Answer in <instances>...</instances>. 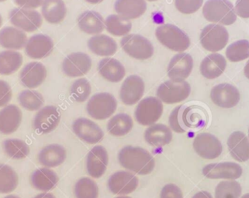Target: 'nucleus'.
I'll return each instance as SVG.
<instances>
[{"label":"nucleus","instance_id":"1","mask_svg":"<svg viewBox=\"0 0 249 198\" xmlns=\"http://www.w3.org/2000/svg\"><path fill=\"white\" fill-rule=\"evenodd\" d=\"M118 160L124 168L139 175H148L156 166L152 155L142 147H124L118 154Z\"/></svg>","mask_w":249,"mask_h":198},{"label":"nucleus","instance_id":"2","mask_svg":"<svg viewBox=\"0 0 249 198\" xmlns=\"http://www.w3.org/2000/svg\"><path fill=\"white\" fill-rule=\"evenodd\" d=\"M203 14L207 21L225 26L233 24L237 19L234 6L228 0H208L203 6Z\"/></svg>","mask_w":249,"mask_h":198},{"label":"nucleus","instance_id":"3","mask_svg":"<svg viewBox=\"0 0 249 198\" xmlns=\"http://www.w3.org/2000/svg\"><path fill=\"white\" fill-rule=\"evenodd\" d=\"M156 37L162 45L176 52H183L190 45V37L184 31L173 24L159 26L156 31Z\"/></svg>","mask_w":249,"mask_h":198},{"label":"nucleus","instance_id":"4","mask_svg":"<svg viewBox=\"0 0 249 198\" xmlns=\"http://www.w3.org/2000/svg\"><path fill=\"white\" fill-rule=\"evenodd\" d=\"M117 108V101L111 94L101 92L94 95L87 103L89 116L96 120H105L113 116Z\"/></svg>","mask_w":249,"mask_h":198},{"label":"nucleus","instance_id":"5","mask_svg":"<svg viewBox=\"0 0 249 198\" xmlns=\"http://www.w3.org/2000/svg\"><path fill=\"white\" fill-rule=\"evenodd\" d=\"M124 51L134 59L147 60L152 57L154 47L150 40L138 34H129L121 40Z\"/></svg>","mask_w":249,"mask_h":198},{"label":"nucleus","instance_id":"6","mask_svg":"<svg viewBox=\"0 0 249 198\" xmlns=\"http://www.w3.org/2000/svg\"><path fill=\"white\" fill-rule=\"evenodd\" d=\"M200 44L208 51H220L226 46L229 34L225 27L219 24L207 25L200 33Z\"/></svg>","mask_w":249,"mask_h":198},{"label":"nucleus","instance_id":"7","mask_svg":"<svg viewBox=\"0 0 249 198\" xmlns=\"http://www.w3.org/2000/svg\"><path fill=\"white\" fill-rule=\"evenodd\" d=\"M190 92L191 87L187 82H176L170 80L159 86L157 96L161 102L173 105L186 100L190 96Z\"/></svg>","mask_w":249,"mask_h":198},{"label":"nucleus","instance_id":"8","mask_svg":"<svg viewBox=\"0 0 249 198\" xmlns=\"http://www.w3.org/2000/svg\"><path fill=\"white\" fill-rule=\"evenodd\" d=\"M163 113V105L158 98H146L137 106L134 116L142 126H152L159 121Z\"/></svg>","mask_w":249,"mask_h":198},{"label":"nucleus","instance_id":"9","mask_svg":"<svg viewBox=\"0 0 249 198\" xmlns=\"http://www.w3.org/2000/svg\"><path fill=\"white\" fill-rule=\"evenodd\" d=\"M9 17L10 23L16 28L24 32H34L40 28L43 23L42 16L39 12L23 8H15L12 10Z\"/></svg>","mask_w":249,"mask_h":198},{"label":"nucleus","instance_id":"10","mask_svg":"<svg viewBox=\"0 0 249 198\" xmlns=\"http://www.w3.org/2000/svg\"><path fill=\"white\" fill-rule=\"evenodd\" d=\"M193 146L196 152L206 160L217 158L223 150L220 140L211 133H199L196 135Z\"/></svg>","mask_w":249,"mask_h":198},{"label":"nucleus","instance_id":"11","mask_svg":"<svg viewBox=\"0 0 249 198\" xmlns=\"http://www.w3.org/2000/svg\"><path fill=\"white\" fill-rule=\"evenodd\" d=\"M92 67V60L87 53L77 52L65 57L62 63V71L69 78L84 76Z\"/></svg>","mask_w":249,"mask_h":198},{"label":"nucleus","instance_id":"12","mask_svg":"<svg viewBox=\"0 0 249 198\" xmlns=\"http://www.w3.org/2000/svg\"><path fill=\"white\" fill-rule=\"evenodd\" d=\"M61 120V113L57 107L48 105L38 111L34 118V127L36 132L49 133L54 131Z\"/></svg>","mask_w":249,"mask_h":198},{"label":"nucleus","instance_id":"13","mask_svg":"<svg viewBox=\"0 0 249 198\" xmlns=\"http://www.w3.org/2000/svg\"><path fill=\"white\" fill-rule=\"evenodd\" d=\"M242 166L233 162L208 164L203 169V174L209 179L237 180L242 175Z\"/></svg>","mask_w":249,"mask_h":198},{"label":"nucleus","instance_id":"14","mask_svg":"<svg viewBox=\"0 0 249 198\" xmlns=\"http://www.w3.org/2000/svg\"><path fill=\"white\" fill-rule=\"evenodd\" d=\"M138 177L127 171L116 172L110 176L108 181L109 191L113 195H128L138 188Z\"/></svg>","mask_w":249,"mask_h":198},{"label":"nucleus","instance_id":"15","mask_svg":"<svg viewBox=\"0 0 249 198\" xmlns=\"http://www.w3.org/2000/svg\"><path fill=\"white\" fill-rule=\"evenodd\" d=\"M194 68V59L189 53H180L171 60L168 66V76L176 82H184Z\"/></svg>","mask_w":249,"mask_h":198},{"label":"nucleus","instance_id":"16","mask_svg":"<svg viewBox=\"0 0 249 198\" xmlns=\"http://www.w3.org/2000/svg\"><path fill=\"white\" fill-rule=\"evenodd\" d=\"M75 135L89 144L100 143L104 136V132L97 124L88 118H79L72 125Z\"/></svg>","mask_w":249,"mask_h":198},{"label":"nucleus","instance_id":"17","mask_svg":"<svg viewBox=\"0 0 249 198\" xmlns=\"http://www.w3.org/2000/svg\"><path fill=\"white\" fill-rule=\"evenodd\" d=\"M211 100L220 108L231 109L238 105L240 93L237 88L230 84H220L214 86L211 92Z\"/></svg>","mask_w":249,"mask_h":198},{"label":"nucleus","instance_id":"18","mask_svg":"<svg viewBox=\"0 0 249 198\" xmlns=\"http://www.w3.org/2000/svg\"><path fill=\"white\" fill-rule=\"evenodd\" d=\"M144 83L138 75H130L123 82L120 92L121 101L126 105H132L144 96Z\"/></svg>","mask_w":249,"mask_h":198},{"label":"nucleus","instance_id":"19","mask_svg":"<svg viewBox=\"0 0 249 198\" xmlns=\"http://www.w3.org/2000/svg\"><path fill=\"white\" fill-rule=\"evenodd\" d=\"M47 78V69L40 62H31L22 69L19 80L26 88L30 89L38 88Z\"/></svg>","mask_w":249,"mask_h":198},{"label":"nucleus","instance_id":"20","mask_svg":"<svg viewBox=\"0 0 249 198\" xmlns=\"http://www.w3.org/2000/svg\"><path fill=\"white\" fill-rule=\"evenodd\" d=\"M108 152L102 146H96L89 151L87 156V169L89 174L93 178H100L107 168Z\"/></svg>","mask_w":249,"mask_h":198},{"label":"nucleus","instance_id":"21","mask_svg":"<svg viewBox=\"0 0 249 198\" xmlns=\"http://www.w3.org/2000/svg\"><path fill=\"white\" fill-rule=\"evenodd\" d=\"M54 49V43L50 36L36 34L27 40L25 53L32 59H43L50 55Z\"/></svg>","mask_w":249,"mask_h":198},{"label":"nucleus","instance_id":"22","mask_svg":"<svg viewBox=\"0 0 249 198\" xmlns=\"http://www.w3.org/2000/svg\"><path fill=\"white\" fill-rule=\"evenodd\" d=\"M22 111L15 105H6L0 111V132L5 135L14 133L22 122Z\"/></svg>","mask_w":249,"mask_h":198},{"label":"nucleus","instance_id":"23","mask_svg":"<svg viewBox=\"0 0 249 198\" xmlns=\"http://www.w3.org/2000/svg\"><path fill=\"white\" fill-rule=\"evenodd\" d=\"M229 152L238 162H246L249 160V140L242 132H234L228 139Z\"/></svg>","mask_w":249,"mask_h":198},{"label":"nucleus","instance_id":"24","mask_svg":"<svg viewBox=\"0 0 249 198\" xmlns=\"http://www.w3.org/2000/svg\"><path fill=\"white\" fill-rule=\"evenodd\" d=\"M207 112L198 105H183L182 122L186 131L203 128L207 124Z\"/></svg>","mask_w":249,"mask_h":198},{"label":"nucleus","instance_id":"25","mask_svg":"<svg viewBox=\"0 0 249 198\" xmlns=\"http://www.w3.org/2000/svg\"><path fill=\"white\" fill-rule=\"evenodd\" d=\"M27 40L26 33L16 27H5L0 31V46L6 49H23Z\"/></svg>","mask_w":249,"mask_h":198},{"label":"nucleus","instance_id":"26","mask_svg":"<svg viewBox=\"0 0 249 198\" xmlns=\"http://www.w3.org/2000/svg\"><path fill=\"white\" fill-rule=\"evenodd\" d=\"M98 70L104 79L113 83H118L123 80L126 74L124 65L111 57L102 59L98 65Z\"/></svg>","mask_w":249,"mask_h":198},{"label":"nucleus","instance_id":"27","mask_svg":"<svg viewBox=\"0 0 249 198\" xmlns=\"http://www.w3.org/2000/svg\"><path fill=\"white\" fill-rule=\"evenodd\" d=\"M226 59L220 53H211L206 57L200 65V72L207 79L218 78L225 71Z\"/></svg>","mask_w":249,"mask_h":198},{"label":"nucleus","instance_id":"28","mask_svg":"<svg viewBox=\"0 0 249 198\" xmlns=\"http://www.w3.org/2000/svg\"><path fill=\"white\" fill-rule=\"evenodd\" d=\"M58 176L50 168H40L32 173L31 184L38 191L48 192L52 191L58 183Z\"/></svg>","mask_w":249,"mask_h":198},{"label":"nucleus","instance_id":"29","mask_svg":"<svg viewBox=\"0 0 249 198\" xmlns=\"http://www.w3.org/2000/svg\"><path fill=\"white\" fill-rule=\"evenodd\" d=\"M114 9L124 19H134L142 16L147 10L145 0H117Z\"/></svg>","mask_w":249,"mask_h":198},{"label":"nucleus","instance_id":"30","mask_svg":"<svg viewBox=\"0 0 249 198\" xmlns=\"http://www.w3.org/2000/svg\"><path fill=\"white\" fill-rule=\"evenodd\" d=\"M66 150L58 144H52L43 148L38 154V160L43 166L57 167L65 162Z\"/></svg>","mask_w":249,"mask_h":198},{"label":"nucleus","instance_id":"31","mask_svg":"<svg viewBox=\"0 0 249 198\" xmlns=\"http://www.w3.org/2000/svg\"><path fill=\"white\" fill-rule=\"evenodd\" d=\"M78 24L83 32L87 34H100L105 28L104 17L96 11H86L78 18Z\"/></svg>","mask_w":249,"mask_h":198},{"label":"nucleus","instance_id":"32","mask_svg":"<svg viewBox=\"0 0 249 198\" xmlns=\"http://www.w3.org/2000/svg\"><path fill=\"white\" fill-rule=\"evenodd\" d=\"M145 141L152 147H161L168 145L173 139V132L163 124H154L144 132Z\"/></svg>","mask_w":249,"mask_h":198},{"label":"nucleus","instance_id":"33","mask_svg":"<svg viewBox=\"0 0 249 198\" xmlns=\"http://www.w3.org/2000/svg\"><path fill=\"white\" fill-rule=\"evenodd\" d=\"M41 13L47 22L57 24L65 19L67 9L63 0H44Z\"/></svg>","mask_w":249,"mask_h":198},{"label":"nucleus","instance_id":"34","mask_svg":"<svg viewBox=\"0 0 249 198\" xmlns=\"http://www.w3.org/2000/svg\"><path fill=\"white\" fill-rule=\"evenodd\" d=\"M88 47L92 53L103 57L113 56L117 50V44L115 40L107 35L92 36L89 40Z\"/></svg>","mask_w":249,"mask_h":198},{"label":"nucleus","instance_id":"35","mask_svg":"<svg viewBox=\"0 0 249 198\" xmlns=\"http://www.w3.org/2000/svg\"><path fill=\"white\" fill-rule=\"evenodd\" d=\"M23 64V56L15 50H5L0 53V74L10 75L19 70Z\"/></svg>","mask_w":249,"mask_h":198},{"label":"nucleus","instance_id":"36","mask_svg":"<svg viewBox=\"0 0 249 198\" xmlns=\"http://www.w3.org/2000/svg\"><path fill=\"white\" fill-rule=\"evenodd\" d=\"M134 122L129 115L120 113L109 119L107 130L109 134L114 136H124L132 130Z\"/></svg>","mask_w":249,"mask_h":198},{"label":"nucleus","instance_id":"37","mask_svg":"<svg viewBox=\"0 0 249 198\" xmlns=\"http://www.w3.org/2000/svg\"><path fill=\"white\" fill-rule=\"evenodd\" d=\"M19 177L15 170L6 164H0V194H9L15 191Z\"/></svg>","mask_w":249,"mask_h":198},{"label":"nucleus","instance_id":"38","mask_svg":"<svg viewBox=\"0 0 249 198\" xmlns=\"http://www.w3.org/2000/svg\"><path fill=\"white\" fill-rule=\"evenodd\" d=\"M105 28L113 36H126L132 29V23L121 16L113 14L106 19Z\"/></svg>","mask_w":249,"mask_h":198},{"label":"nucleus","instance_id":"39","mask_svg":"<svg viewBox=\"0 0 249 198\" xmlns=\"http://www.w3.org/2000/svg\"><path fill=\"white\" fill-rule=\"evenodd\" d=\"M4 152L10 158L22 160L30 153V147L26 142L19 139H8L3 142Z\"/></svg>","mask_w":249,"mask_h":198},{"label":"nucleus","instance_id":"40","mask_svg":"<svg viewBox=\"0 0 249 198\" xmlns=\"http://www.w3.org/2000/svg\"><path fill=\"white\" fill-rule=\"evenodd\" d=\"M18 101L23 109L31 112L38 110L44 103L42 95L33 90H25L22 92L18 96Z\"/></svg>","mask_w":249,"mask_h":198},{"label":"nucleus","instance_id":"41","mask_svg":"<svg viewBox=\"0 0 249 198\" xmlns=\"http://www.w3.org/2000/svg\"><path fill=\"white\" fill-rule=\"evenodd\" d=\"M75 195L76 198H98L97 183L88 177L81 178L75 183Z\"/></svg>","mask_w":249,"mask_h":198},{"label":"nucleus","instance_id":"42","mask_svg":"<svg viewBox=\"0 0 249 198\" xmlns=\"http://www.w3.org/2000/svg\"><path fill=\"white\" fill-rule=\"evenodd\" d=\"M226 56L227 58L231 62H238L249 58V40H238L229 45L226 50Z\"/></svg>","mask_w":249,"mask_h":198},{"label":"nucleus","instance_id":"43","mask_svg":"<svg viewBox=\"0 0 249 198\" xmlns=\"http://www.w3.org/2000/svg\"><path fill=\"white\" fill-rule=\"evenodd\" d=\"M242 187L235 181H221L215 189V198H239Z\"/></svg>","mask_w":249,"mask_h":198},{"label":"nucleus","instance_id":"44","mask_svg":"<svg viewBox=\"0 0 249 198\" xmlns=\"http://www.w3.org/2000/svg\"><path fill=\"white\" fill-rule=\"evenodd\" d=\"M91 90L89 82L86 78H79L71 85L70 95L74 101L84 102L90 96Z\"/></svg>","mask_w":249,"mask_h":198},{"label":"nucleus","instance_id":"45","mask_svg":"<svg viewBox=\"0 0 249 198\" xmlns=\"http://www.w3.org/2000/svg\"><path fill=\"white\" fill-rule=\"evenodd\" d=\"M203 0H176L175 5L178 11L183 14H193L199 10Z\"/></svg>","mask_w":249,"mask_h":198},{"label":"nucleus","instance_id":"46","mask_svg":"<svg viewBox=\"0 0 249 198\" xmlns=\"http://www.w3.org/2000/svg\"><path fill=\"white\" fill-rule=\"evenodd\" d=\"M183 105H178L172 112L169 116V125L173 131L178 133H184L186 130L182 122V110Z\"/></svg>","mask_w":249,"mask_h":198},{"label":"nucleus","instance_id":"47","mask_svg":"<svg viewBox=\"0 0 249 198\" xmlns=\"http://www.w3.org/2000/svg\"><path fill=\"white\" fill-rule=\"evenodd\" d=\"M13 96L11 87L7 82L0 80V107L6 106Z\"/></svg>","mask_w":249,"mask_h":198},{"label":"nucleus","instance_id":"48","mask_svg":"<svg viewBox=\"0 0 249 198\" xmlns=\"http://www.w3.org/2000/svg\"><path fill=\"white\" fill-rule=\"evenodd\" d=\"M160 198H183V195L178 186L173 183H169L163 187Z\"/></svg>","mask_w":249,"mask_h":198},{"label":"nucleus","instance_id":"49","mask_svg":"<svg viewBox=\"0 0 249 198\" xmlns=\"http://www.w3.org/2000/svg\"><path fill=\"white\" fill-rule=\"evenodd\" d=\"M234 10L240 17L249 18V0H237Z\"/></svg>","mask_w":249,"mask_h":198},{"label":"nucleus","instance_id":"50","mask_svg":"<svg viewBox=\"0 0 249 198\" xmlns=\"http://www.w3.org/2000/svg\"><path fill=\"white\" fill-rule=\"evenodd\" d=\"M14 2L19 8L35 10L42 6L44 0H14Z\"/></svg>","mask_w":249,"mask_h":198},{"label":"nucleus","instance_id":"51","mask_svg":"<svg viewBox=\"0 0 249 198\" xmlns=\"http://www.w3.org/2000/svg\"><path fill=\"white\" fill-rule=\"evenodd\" d=\"M192 198H213L212 195L207 191H199Z\"/></svg>","mask_w":249,"mask_h":198},{"label":"nucleus","instance_id":"52","mask_svg":"<svg viewBox=\"0 0 249 198\" xmlns=\"http://www.w3.org/2000/svg\"><path fill=\"white\" fill-rule=\"evenodd\" d=\"M34 198H56L54 195H52L51 193H42L40 195H36Z\"/></svg>","mask_w":249,"mask_h":198},{"label":"nucleus","instance_id":"53","mask_svg":"<svg viewBox=\"0 0 249 198\" xmlns=\"http://www.w3.org/2000/svg\"><path fill=\"white\" fill-rule=\"evenodd\" d=\"M244 73H245L246 78L249 79V61L246 63V67L244 69Z\"/></svg>","mask_w":249,"mask_h":198},{"label":"nucleus","instance_id":"54","mask_svg":"<svg viewBox=\"0 0 249 198\" xmlns=\"http://www.w3.org/2000/svg\"><path fill=\"white\" fill-rule=\"evenodd\" d=\"M87 2H88L89 3L91 4H99L100 3V2H103L104 0H86Z\"/></svg>","mask_w":249,"mask_h":198},{"label":"nucleus","instance_id":"55","mask_svg":"<svg viewBox=\"0 0 249 198\" xmlns=\"http://www.w3.org/2000/svg\"><path fill=\"white\" fill-rule=\"evenodd\" d=\"M4 198H20L19 197L17 196V195H7V196L5 197Z\"/></svg>","mask_w":249,"mask_h":198},{"label":"nucleus","instance_id":"56","mask_svg":"<svg viewBox=\"0 0 249 198\" xmlns=\"http://www.w3.org/2000/svg\"><path fill=\"white\" fill-rule=\"evenodd\" d=\"M2 16H1V14H0V28H1V27H2Z\"/></svg>","mask_w":249,"mask_h":198},{"label":"nucleus","instance_id":"57","mask_svg":"<svg viewBox=\"0 0 249 198\" xmlns=\"http://www.w3.org/2000/svg\"><path fill=\"white\" fill-rule=\"evenodd\" d=\"M241 198H249V194H246V195H243Z\"/></svg>","mask_w":249,"mask_h":198},{"label":"nucleus","instance_id":"58","mask_svg":"<svg viewBox=\"0 0 249 198\" xmlns=\"http://www.w3.org/2000/svg\"><path fill=\"white\" fill-rule=\"evenodd\" d=\"M130 198V197H126V196H121V197H117V198Z\"/></svg>","mask_w":249,"mask_h":198},{"label":"nucleus","instance_id":"59","mask_svg":"<svg viewBox=\"0 0 249 198\" xmlns=\"http://www.w3.org/2000/svg\"><path fill=\"white\" fill-rule=\"evenodd\" d=\"M149 2H155V1H157V0H148Z\"/></svg>","mask_w":249,"mask_h":198},{"label":"nucleus","instance_id":"60","mask_svg":"<svg viewBox=\"0 0 249 198\" xmlns=\"http://www.w3.org/2000/svg\"><path fill=\"white\" fill-rule=\"evenodd\" d=\"M5 1H6V0H0V2H5Z\"/></svg>","mask_w":249,"mask_h":198},{"label":"nucleus","instance_id":"61","mask_svg":"<svg viewBox=\"0 0 249 198\" xmlns=\"http://www.w3.org/2000/svg\"></svg>","mask_w":249,"mask_h":198}]
</instances>
